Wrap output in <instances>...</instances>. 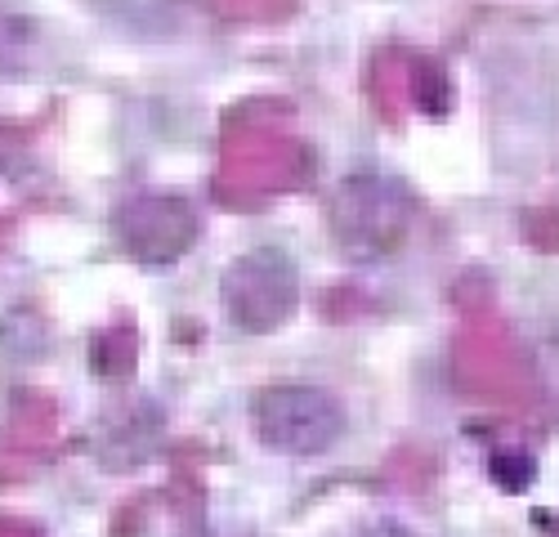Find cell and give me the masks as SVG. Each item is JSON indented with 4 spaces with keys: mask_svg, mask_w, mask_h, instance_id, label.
Instances as JSON below:
<instances>
[{
    "mask_svg": "<svg viewBox=\"0 0 559 537\" xmlns=\"http://www.w3.org/2000/svg\"><path fill=\"white\" fill-rule=\"evenodd\" d=\"M219 305L228 327L242 336H269L292 323L300 305V268L287 251L255 247L238 255L219 278Z\"/></svg>",
    "mask_w": 559,
    "mask_h": 537,
    "instance_id": "6da1fadb",
    "label": "cell"
},
{
    "mask_svg": "<svg viewBox=\"0 0 559 537\" xmlns=\"http://www.w3.org/2000/svg\"><path fill=\"white\" fill-rule=\"evenodd\" d=\"M412 215H416L412 189L403 179L381 175V170L349 175L336 189V206H332L336 242L362 260H377V255L394 251L412 229Z\"/></svg>",
    "mask_w": 559,
    "mask_h": 537,
    "instance_id": "7a4b0ae2",
    "label": "cell"
},
{
    "mask_svg": "<svg viewBox=\"0 0 559 537\" xmlns=\"http://www.w3.org/2000/svg\"><path fill=\"white\" fill-rule=\"evenodd\" d=\"M255 434L287 457H322L345 439V403L328 385H269L255 398Z\"/></svg>",
    "mask_w": 559,
    "mask_h": 537,
    "instance_id": "3957f363",
    "label": "cell"
},
{
    "mask_svg": "<svg viewBox=\"0 0 559 537\" xmlns=\"http://www.w3.org/2000/svg\"><path fill=\"white\" fill-rule=\"evenodd\" d=\"M117 242L139 264H175L198 238V211L179 193H134L112 215Z\"/></svg>",
    "mask_w": 559,
    "mask_h": 537,
    "instance_id": "277c9868",
    "label": "cell"
},
{
    "mask_svg": "<svg viewBox=\"0 0 559 537\" xmlns=\"http://www.w3.org/2000/svg\"><path fill=\"white\" fill-rule=\"evenodd\" d=\"M99 14L134 40H175L189 27V5L183 0H95Z\"/></svg>",
    "mask_w": 559,
    "mask_h": 537,
    "instance_id": "5b68a950",
    "label": "cell"
},
{
    "mask_svg": "<svg viewBox=\"0 0 559 537\" xmlns=\"http://www.w3.org/2000/svg\"><path fill=\"white\" fill-rule=\"evenodd\" d=\"M32 50H36V27H32V19L0 10V76L27 68Z\"/></svg>",
    "mask_w": 559,
    "mask_h": 537,
    "instance_id": "8992f818",
    "label": "cell"
},
{
    "mask_svg": "<svg viewBox=\"0 0 559 537\" xmlns=\"http://www.w3.org/2000/svg\"><path fill=\"white\" fill-rule=\"evenodd\" d=\"M354 537H416V533L403 528L399 520H371V524H362Z\"/></svg>",
    "mask_w": 559,
    "mask_h": 537,
    "instance_id": "52a82bcc",
    "label": "cell"
},
{
    "mask_svg": "<svg viewBox=\"0 0 559 537\" xmlns=\"http://www.w3.org/2000/svg\"><path fill=\"white\" fill-rule=\"evenodd\" d=\"M193 537H211V533H193Z\"/></svg>",
    "mask_w": 559,
    "mask_h": 537,
    "instance_id": "ba28073f",
    "label": "cell"
}]
</instances>
